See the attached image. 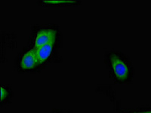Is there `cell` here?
<instances>
[{
  "instance_id": "obj_2",
  "label": "cell",
  "mask_w": 151,
  "mask_h": 113,
  "mask_svg": "<svg viewBox=\"0 0 151 113\" xmlns=\"http://www.w3.org/2000/svg\"><path fill=\"white\" fill-rule=\"evenodd\" d=\"M55 32L52 29H44L39 31L34 37L35 48H38L46 45L48 43L55 41Z\"/></svg>"
},
{
  "instance_id": "obj_3",
  "label": "cell",
  "mask_w": 151,
  "mask_h": 113,
  "mask_svg": "<svg viewBox=\"0 0 151 113\" xmlns=\"http://www.w3.org/2000/svg\"><path fill=\"white\" fill-rule=\"evenodd\" d=\"M37 64H39V62L36 56V48H33L24 54L21 60L20 65L24 69H30L36 67Z\"/></svg>"
},
{
  "instance_id": "obj_1",
  "label": "cell",
  "mask_w": 151,
  "mask_h": 113,
  "mask_svg": "<svg viewBox=\"0 0 151 113\" xmlns=\"http://www.w3.org/2000/svg\"><path fill=\"white\" fill-rule=\"evenodd\" d=\"M110 64L113 73L119 80H125L129 76V67L123 60L118 55H113L110 57Z\"/></svg>"
},
{
  "instance_id": "obj_7",
  "label": "cell",
  "mask_w": 151,
  "mask_h": 113,
  "mask_svg": "<svg viewBox=\"0 0 151 113\" xmlns=\"http://www.w3.org/2000/svg\"><path fill=\"white\" fill-rule=\"evenodd\" d=\"M141 113H151V112H141Z\"/></svg>"
},
{
  "instance_id": "obj_5",
  "label": "cell",
  "mask_w": 151,
  "mask_h": 113,
  "mask_svg": "<svg viewBox=\"0 0 151 113\" xmlns=\"http://www.w3.org/2000/svg\"><path fill=\"white\" fill-rule=\"evenodd\" d=\"M45 2L47 4H68V3H75V1H55V2H52V1H48V2Z\"/></svg>"
},
{
  "instance_id": "obj_4",
  "label": "cell",
  "mask_w": 151,
  "mask_h": 113,
  "mask_svg": "<svg viewBox=\"0 0 151 113\" xmlns=\"http://www.w3.org/2000/svg\"><path fill=\"white\" fill-rule=\"evenodd\" d=\"M53 42H50L44 45L40 48H36V56L39 64H42L43 62H45L47 59L52 54V48H53Z\"/></svg>"
},
{
  "instance_id": "obj_6",
  "label": "cell",
  "mask_w": 151,
  "mask_h": 113,
  "mask_svg": "<svg viewBox=\"0 0 151 113\" xmlns=\"http://www.w3.org/2000/svg\"><path fill=\"white\" fill-rule=\"evenodd\" d=\"M6 94H7L6 91H5V88L3 87H2V88H1V99H2V101L4 100V97L6 96Z\"/></svg>"
}]
</instances>
